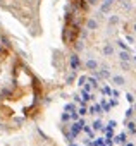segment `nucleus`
Segmentation results:
<instances>
[{
    "mask_svg": "<svg viewBox=\"0 0 136 146\" xmlns=\"http://www.w3.org/2000/svg\"><path fill=\"white\" fill-rule=\"evenodd\" d=\"M115 0H102V5H100V12L102 14H110L112 7H114Z\"/></svg>",
    "mask_w": 136,
    "mask_h": 146,
    "instance_id": "1",
    "label": "nucleus"
},
{
    "mask_svg": "<svg viewBox=\"0 0 136 146\" xmlns=\"http://www.w3.org/2000/svg\"><path fill=\"white\" fill-rule=\"evenodd\" d=\"M112 84H115V86H124V84H126V78L121 76V74H114V76H112Z\"/></svg>",
    "mask_w": 136,
    "mask_h": 146,
    "instance_id": "2",
    "label": "nucleus"
},
{
    "mask_svg": "<svg viewBox=\"0 0 136 146\" xmlns=\"http://www.w3.org/2000/svg\"><path fill=\"white\" fill-rule=\"evenodd\" d=\"M119 23H121V17H119L117 14H112V16H109V19H107V24H109L110 28L119 26Z\"/></svg>",
    "mask_w": 136,
    "mask_h": 146,
    "instance_id": "3",
    "label": "nucleus"
},
{
    "mask_svg": "<svg viewBox=\"0 0 136 146\" xmlns=\"http://www.w3.org/2000/svg\"><path fill=\"white\" fill-rule=\"evenodd\" d=\"M86 29H88V31H95V29H98V21H97L95 17H90V19L86 21Z\"/></svg>",
    "mask_w": 136,
    "mask_h": 146,
    "instance_id": "4",
    "label": "nucleus"
},
{
    "mask_svg": "<svg viewBox=\"0 0 136 146\" xmlns=\"http://www.w3.org/2000/svg\"><path fill=\"white\" fill-rule=\"evenodd\" d=\"M85 65H86V69H88V70H97V69H98V60H95L93 57H90V58L86 60V64H85Z\"/></svg>",
    "mask_w": 136,
    "mask_h": 146,
    "instance_id": "5",
    "label": "nucleus"
},
{
    "mask_svg": "<svg viewBox=\"0 0 136 146\" xmlns=\"http://www.w3.org/2000/svg\"><path fill=\"white\" fill-rule=\"evenodd\" d=\"M131 58H133V57H131V53H129L127 50H121V52H119V60H121V62H129Z\"/></svg>",
    "mask_w": 136,
    "mask_h": 146,
    "instance_id": "6",
    "label": "nucleus"
},
{
    "mask_svg": "<svg viewBox=\"0 0 136 146\" xmlns=\"http://www.w3.org/2000/svg\"><path fill=\"white\" fill-rule=\"evenodd\" d=\"M114 53V46L110 45V43H107V45H103V55H107V57H110Z\"/></svg>",
    "mask_w": 136,
    "mask_h": 146,
    "instance_id": "7",
    "label": "nucleus"
},
{
    "mask_svg": "<svg viewBox=\"0 0 136 146\" xmlns=\"http://www.w3.org/2000/svg\"><path fill=\"white\" fill-rule=\"evenodd\" d=\"M71 67L73 69H78L79 67V57L74 53V55H71Z\"/></svg>",
    "mask_w": 136,
    "mask_h": 146,
    "instance_id": "8",
    "label": "nucleus"
},
{
    "mask_svg": "<svg viewBox=\"0 0 136 146\" xmlns=\"http://www.w3.org/2000/svg\"><path fill=\"white\" fill-rule=\"evenodd\" d=\"M127 129H129L131 132H136V122H129V124H127Z\"/></svg>",
    "mask_w": 136,
    "mask_h": 146,
    "instance_id": "9",
    "label": "nucleus"
},
{
    "mask_svg": "<svg viewBox=\"0 0 136 146\" xmlns=\"http://www.w3.org/2000/svg\"><path fill=\"white\" fill-rule=\"evenodd\" d=\"M121 67H122V70H129V69H131L129 62H121Z\"/></svg>",
    "mask_w": 136,
    "mask_h": 146,
    "instance_id": "10",
    "label": "nucleus"
},
{
    "mask_svg": "<svg viewBox=\"0 0 136 146\" xmlns=\"http://www.w3.org/2000/svg\"><path fill=\"white\" fill-rule=\"evenodd\" d=\"M93 129H95V131L102 129V122H100V120H95V122H93Z\"/></svg>",
    "mask_w": 136,
    "mask_h": 146,
    "instance_id": "11",
    "label": "nucleus"
},
{
    "mask_svg": "<svg viewBox=\"0 0 136 146\" xmlns=\"http://www.w3.org/2000/svg\"><path fill=\"white\" fill-rule=\"evenodd\" d=\"M117 43H119V46H121L122 50H127V46H126V43H124V41H121V40H119Z\"/></svg>",
    "mask_w": 136,
    "mask_h": 146,
    "instance_id": "12",
    "label": "nucleus"
},
{
    "mask_svg": "<svg viewBox=\"0 0 136 146\" xmlns=\"http://www.w3.org/2000/svg\"><path fill=\"white\" fill-rule=\"evenodd\" d=\"M126 98H127V102H131V103L134 102V96H133L131 93H127V95H126Z\"/></svg>",
    "mask_w": 136,
    "mask_h": 146,
    "instance_id": "13",
    "label": "nucleus"
},
{
    "mask_svg": "<svg viewBox=\"0 0 136 146\" xmlns=\"http://www.w3.org/2000/svg\"><path fill=\"white\" fill-rule=\"evenodd\" d=\"M14 122H16V124H23V117H16Z\"/></svg>",
    "mask_w": 136,
    "mask_h": 146,
    "instance_id": "14",
    "label": "nucleus"
},
{
    "mask_svg": "<svg viewBox=\"0 0 136 146\" xmlns=\"http://www.w3.org/2000/svg\"><path fill=\"white\" fill-rule=\"evenodd\" d=\"M115 125H117V124H115V120H110V122H109V127H110V129H114Z\"/></svg>",
    "mask_w": 136,
    "mask_h": 146,
    "instance_id": "15",
    "label": "nucleus"
},
{
    "mask_svg": "<svg viewBox=\"0 0 136 146\" xmlns=\"http://www.w3.org/2000/svg\"><path fill=\"white\" fill-rule=\"evenodd\" d=\"M71 117H69V113H62V120H69Z\"/></svg>",
    "mask_w": 136,
    "mask_h": 146,
    "instance_id": "16",
    "label": "nucleus"
},
{
    "mask_svg": "<svg viewBox=\"0 0 136 146\" xmlns=\"http://www.w3.org/2000/svg\"><path fill=\"white\" fill-rule=\"evenodd\" d=\"M133 33H134V35H136V23H134V24H133Z\"/></svg>",
    "mask_w": 136,
    "mask_h": 146,
    "instance_id": "17",
    "label": "nucleus"
},
{
    "mask_svg": "<svg viewBox=\"0 0 136 146\" xmlns=\"http://www.w3.org/2000/svg\"><path fill=\"white\" fill-rule=\"evenodd\" d=\"M117 2H121V4H122V2H124V0H117Z\"/></svg>",
    "mask_w": 136,
    "mask_h": 146,
    "instance_id": "18",
    "label": "nucleus"
},
{
    "mask_svg": "<svg viewBox=\"0 0 136 146\" xmlns=\"http://www.w3.org/2000/svg\"><path fill=\"white\" fill-rule=\"evenodd\" d=\"M0 129H2V124H0Z\"/></svg>",
    "mask_w": 136,
    "mask_h": 146,
    "instance_id": "19",
    "label": "nucleus"
},
{
    "mask_svg": "<svg viewBox=\"0 0 136 146\" xmlns=\"http://www.w3.org/2000/svg\"><path fill=\"white\" fill-rule=\"evenodd\" d=\"M131 2H136V0H131Z\"/></svg>",
    "mask_w": 136,
    "mask_h": 146,
    "instance_id": "20",
    "label": "nucleus"
},
{
    "mask_svg": "<svg viewBox=\"0 0 136 146\" xmlns=\"http://www.w3.org/2000/svg\"><path fill=\"white\" fill-rule=\"evenodd\" d=\"M134 122H136V119H134Z\"/></svg>",
    "mask_w": 136,
    "mask_h": 146,
    "instance_id": "21",
    "label": "nucleus"
},
{
    "mask_svg": "<svg viewBox=\"0 0 136 146\" xmlns=\"http://www.w3.org/2000/svg\"><path fill=\"white\" fill-rule=\"evenodd\" d=\"M129 146H131V144H129Z\"/></svg>",
    "mask_w": 136,
    "mask_h": 146,
    "instance_id": "22",
    "label": "nucleus"
}]
</instances>
